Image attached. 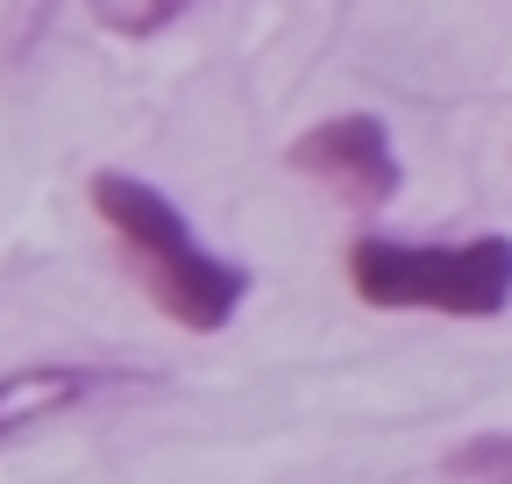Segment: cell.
<instances>
[{"mask_svg": "<svg viewBox=\"0 0 512 484\" xmlns=\"http://www.w3.org/2000/svg\"><path fill=\"white\" fill-rule=\"evenodd\" d=\"M86 200L93 214L107 221L114 235V250L128 257V271H136V285L164 307V321H178L185 335H221L235 314H242V299H249V271L221 250H207L200 235H192L185 207L150 186V178L136 171H93L86 178Z\"/></svg>", "mask_w": 512, "mask_h": 484, "instance_id": "6da1fadb", "label": "cell"}, {"mask_svg": "<svg viewBox=\"0 0 512 484\" xmlns=\"http://www.w3.org/2000/svg\"><path fill=\"white\" fill-rule=\"evenodd\" d=\"M349 292L377 314L498 321L512 307V235H470V242L356 235L349 242Z\"/></svg>", "mask_w": 512, "mask_h": 484, "instance_id": "7a4b0ae2", "label": "cell"}, {"mask_svg": "<svg viewBox=\"0 0 512 484\" xmlns=\"http://www.w3.org/2000/svg\"><path fill=\"white\" fill-rule=\"evenodd\" d=\"M285 164L299 178H313V186H328L342 207L356 214H377V207H392L399 200V150H392V129H384L377 114H328V121H313V129L292 136Z\"/></svg>", "mask_w": 512, "mask_h": 484, "instance_id": "3957f363", "label": "cell"}, {"mask_svg": "<svg viewBox=\"0 0 512 484\" xmlns=\"http://www.w3.org/2000/svg\"><path fill=\"white\" fill-rule=\"evenodd\" d=\"M114 371H93V363H22V371H0V449L29 442L36 428L79 413L86 399L107 392Z\"/></svg>", "mask_w": 512, "mask_h": 484, "instance_id": "277c9868", "label": "cell"}, {"mask_svg": "<svg viewBox=\"0 0 512 484\" xmlns=\"http://www.w3.org/2000/svg\"><path fill=\"white\" fill-rule=\"evenodd\" d=\"M192 8H200V0H86V15L121 43H150V36L178 29Z\"/></svg>", "mask_w": 512, "mask_h": 484, "instance_id": "5b68a950", "label": "cell"}, {"mask_svg": "<svg viewBox=\"0 0 512 484\" xmlns=\"http://www.w3.org/2000/svg\"><path fill=\"white\" fill-rule=\"evenodd\" d=\"M441 470L463 484H512V435H470L463 449H448Z\"/></svg>", "mask_w": 512, "mask_h": 484, "instance_id": "8992f818", "label": "cell"}]
</instances>
